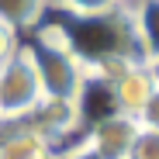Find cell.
Instances as JSON below:
<instances>
[{"label":"cell","mask_w":159,"mask_h":159,"mask_svg":"<svg viewBox=\"0 0 159 159\" xmlns=\"http://www.w3.org/2000/svg\"><path fill=\"white\" fill-rule=\"evenodd\" d=\"M152 90H156L152 76H149L145 62H139L135 69H128L121 80H114V83H111V100H114V111L139 118V111L145 107V100L152 97Z\"/></svg>","instance_id":"277c9868"},{"label":"cell","mask_w":159,"mask_h":159,"mask_svg":"<svg viewBox=\"0 0 159 159\" xmlns=\"http://www.w3.org/2000/svg\"><path fill=\"white\" fill-rule=\"evenodd\" d=\"M121 7L131 21L142 62L159 56V0H121Z\"/></svg>","instance_id":"5b68a950"},{"label":"cell","mask_w":159,"mask_h":159,"mask_svg":"<svg viewBox=\"0 0 159 159\" xmlns=\"http://www.w3.org/2000/svg\"><path fill=\"white\" fill-rule=\"evenodd\" d=\"M38 135L56 149V142L69 139L73 131L83 125V114H80V100H62V97H45L38 107L24 118Z\"/></svg>","instance_id":"3957f363"},{"label":"cell","mask_w":159,"mask_h":159,"mask_svg":"<svg viewBox=\"0 0 159 159\" xmlns=\"http://www.w3.org/2000/svg\"><path fill=\"white\" fill-rule=\"evenodd\" d=\"M139 125H142V128L159 131V90H152V97L145 100V107L139 111Z\"/></svg>","instance_id":"9c48e42d"},{"label":"cell","mask_w":159,"mask_h":159,"mask_svg":"<svg viewBox=\"0 0 159 159\" xmlns=\"http://www.w3.org/2000/svg\"><path fill=\"white\" fill-rule=\"evenodd\" d=\"M62 159H104V156H97L87 142H76L73 149H66V152H62Z\"/></svg>","instance_id":"8fae6325"},{"label":"cell","mask_w":159,"mask_h":159,"mask_svg":"<svg viewBox=\"0 0 159 159\" xmlns=\"http://www.w3.org/2000/svg\"><path fill=\"white\" fill-rule=\"evenodd\" d=\"M48 0H0V24L14 31H35L45 21Z\"/></svg>","instance_id":"8992f818"},{"label":"cell","mask_w":159,"mask_h":159,"mask_svg":"<svg viewBox=\"0 0 159 159\" xmlns=\"http://www.w3.org/2000/svg\"><path fill=\"white\" fill-rule=\"evenodd\" d=\"M139 128H142L139 118L114 111V114L97 118L90 125V131L83 135V142L97 156H104V159H128L131 156V145H135V139H139Z\"/></svg>","instance_id":"7a4b0ae2"},{"label":"cell","mask_w":159,"mask_h":159,"mask_svg":"<svg viewBox=\"0 0 159 159\" xmlns=\"http://www.w3.org/2000/svg\"><path fill=\"white\" fill-rule=\"evenodd\" d=\"M145 69H149V76H152V83H156V90H159V56L145 59Z\"/></svg>","instance_id":"7c38bea8"},{"label":"cell","mask_w":159,"mask_h":159,"mask_svg":"<svg viewBox=\"0 0 159 159\" xmlns=\"http://www.w3.org/2000/svg\"><path fill=\"white\" fill-rule=\"evenodd\" d=\"M52 7H59L66 17H104L121 7V0H48Z\"/></svg>","instance_id":"52a82bcc"},{"label":"cell","mask_w":159,"mask_h":159,"mask_svg":"<svg viewBox=\"0 0 159 159\" xmlns=\"http://www.w3.org/2000/svg\"><path fill=\"white\" fill-rule=\"evenodd\" d=\"M45 159H62V156H56V152H52V156H45Z\"/></svg>","instance_id":"4fadbf2b"},{"label":"cell","mask_w":159,"mask_h":159,"mask_svg":"<svg viewBox=\"0 0 159 159\" xmlns=\"http://www.w3.org/2000/svg\"><path fill=\"white\" fill-rule=\"evenodd\" d=\"M21 48V38H17V31L14 28H7V24H0V66H4L14 52Z\"/></svg>","instance_id":"30bf717a"},{"label":"cell","mask_w":159,"mask_h":159,"mask_svg":"<svg viewBox=\"0 0 159 159\" xmlns=\"http://www.w3.org/2000/svg\"><path fill=\"white\" fill-rule=\"evenodd\" d=\"M42 100H45V90H42L38 69L31 62V52L21 42V48L0 66V121L28 118Z\"/></svg>","instance_id":"6da1fadb"},{"label":"cell","mask_w":159,"mask_h":159,"mask_svg":"<svg viewBox=\"0 0 159 159\" xmlns=\"http://www.w3.org/2000/svg\"><path fill=\"white\" fill-rule=\"evenodd\" d=\"M128 159H159V131L139 128V139H135V145H131Z\"/></svg>","instance_id":"ba28073f"}]
</instances>
